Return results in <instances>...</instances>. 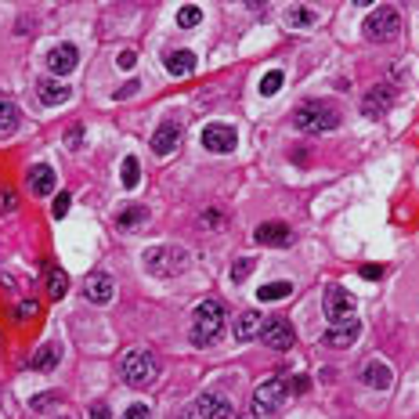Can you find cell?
I'll return each instance as SVG.
<instances>
[{
  "label": "cell",
  "instance_id": "26",
  "mask_svg": "<svg viewBox=\"0 0 419 419\" xmlns=\"http://www.w3.org/2000/svg\"><path fill=\"white\" fill-rule=\"evenodd\" d=\"M66 293H69V275H66V272H51V279H47V296H51V300H62Z\"/></svg>",
  "mask_w": 419,
  "mask_h": 419
},
{
  "label": "cell",
  "instance_id": "15",
  "mask_svg": "<svg viewBox=\"0 0 419 419\" xmlns=\"http://www.w3.org/2000/svg\"><path fill=\"white\" fill-rule=\"evenodd\" d=\"M358 336H362V325H358V318H351V322H336V325H329V329H325V347L344 351V347H351Z\"/></svg>",
  "mask_w": 419,
  "mask_h": 419
},
{
  "label": "cell",
  "instance_id": "32",
  "mask_svg": "<svg viewBox=\"0 0 419 419\" xmlns=\"http://www.w3.org/2000/svg\"><path fill=\"white\" fill-rule=\"evenodd\" d=\"M202 228L221 231L224 228V214H221V210H202Z\"/></svg>",
  "mask_w": 419,
  "mask_h": 419
},
{
  "label": "cell",
  "instance_id": "4",
  "mask_svg": "<svg viewBox=\"0 0 419 419\" xmlns=\"http://www.w3.org/2000/svg\"><path fill=\"white\" fill-rule=\"evenodd\" d=\"M224 329V308L217 300H202L195 308V318H192V344L195 347H210Z\"/></svg>",
  "mask_w": 419,
  "mask_h": 419
},
{
  "label": "cell",
  "instance_id": "25",
  "mask_svg": "<svg viewBox=\"0 0 419 419\" xmlns=\"http://www.w3.org/2000/svg\"><path fill=\"white\" fill-rule=\"evenodd\" d=\"M289 293H293L289 282H267V286L257 289V300H260V304H272V300H286Z\"/></svg>",
  "mask_w": 419,
  "mask_h": 419
},
{
  "label": "cell",
  "instance_id": "7",
  "mask_svg": "<svg viewBox=\"0 0 419 419\" xmlns=\"http://www.w3.org/2000/svg\"><path fill=\"white\" fill-rule=\"evenodd\" d=\"M286 398H289V379L272 376V379H264V383L257 387V394H253V412H257V415H267V412H275Z\"/></svg>",
  "mask_w": 419,
  "mask_h": 419
},
{
  "label": "cell",
  "instance_id": "35",
  "mask_svg": "<svg viewBox=\"0 0 419 419\" xmlns=\"http://www.w3.org/2000/svg\"><path fill=\"white\" fill-rule=\"evenodd\" d=\"M148 415H152V412H148V405H141V401L130 405V408L123 412V419H148Z\"/></svg>",
  "mask_w": 419,
  "mask_h": 419
},
{
  "label": "cell",
  "instance_id": "28",
  "mask_svg": "<svg viewBox=\"0 0 419 419\" xmlns=\"http://www.w3.org/2000/svg\"><path fill=\"white\" fill-rule=\"evenodd\" d=\"M119 177H123V188H138V181H141V163H138L134 156H127V159H123V170H119Z\"/></svg>",
  "mask_w": 419,
  "mask_h": 419
},
{
  "label": "cell",
  "instance_id": "18",
  "mask_svg": "<svg viewBox=\"0 0 419 419\" xmlns=\"http://www.w3.org/2000/svg\"><path fill=\"white\" fill-rule=\"evenodd\" d=\"M195 412L202 419H231V401L224 394H202L195 401Z\"/></svg>",
  "mask_w": 419,
  "mask_h": 419
},
{
  "label": "cell",
  "instance_id": "31",
  "mask_svg": "<svg viewBox=\"0 0 419 419\" xmlns=\"http://www.w3.org/2000/svg\"><path fill=\"white\" fill-rule=\"evenodd\" d=\"M253 267H257V260H250V257L246 260H235L231 264V279L235 282H246V275H253Z\"/></svg>",
  "mask_w": 419,
  "mask_h": 419
},
{
  "label": "cell",
  "instance_id": "16",
  "mask_svg": "<svg viewBox=\"0 0 419 419\" xmlns=\"http://www.w3.org/2000/svg\"><path fill=\"white\" fill-rule=\"evenodd\" d=\"M362 383H365V387H372V391H387V387L394 383V372H391V365H387V362L372 358V362H365V365H362Z\"/></svg>",
  "mask_w": 419,
  "mask_h": 419
},
{
  "label": "cell",
  "instance_id": "22",
  "mask_svg": "<svg viewBox=\"0 0 419 419\" xmlns=\"http://www.w3.org/2000/svg\"><path fill=\"white\" fill-rule=\"evenodd\" d=\"M58 365H62V347H58V344H44L33 354V369H40V372H54Z\"/></svg>",
  "mask_w": 419,
  "mask_h": 419
},
{
  "label": "cell",
  "instance_id": "20",
  "mask_svg": "<svg viewBox=\"0 0 419 419\" xmlns=\"http://www.w3.org/2000/svg\"><path fill=\"white\" fill-rule=\"evenodd\" d=\"M163 66H166V73L170 76H192L195 73V54L192 51H166L163 54Z\"/></svg>",
  "mask_w": 419,
  "mask_h": 419
},
{
  "label": "cell",
  "instance_id": "3",
  "mask_svg": "<svg viewBox=\"0 0 419 419\" xmlns=\"http://www.w3.org/2000/svg\"><path fill=\"white\" fill-rule=\"evenodd\" d=\"M141 264H145L148 275L174 279L177 272H185V267H188V253H185L181 246H152V250H145Z\"/></svg>",
  "mask_w": 419,
  "mask_h": 419
},
{
  "label": "cell",
  "instance_id": "1",
  "mask_svg": "<svg viewBox=\"0 0 419 419\" xmlns=\"http://www.w3.org/2000/svg\"><path fill=\"white\" fill-rule=\"evenodd\" d=\"M293 123L300 134H329V130L340 127V112L325 102H304L293 112Z\"/></svg>",
  "mask_w": 419,
  "mask_h": 419
},
{
  "label": "cell",
  "instance_id": "9",
  "mask_svg": "<svg viewBox=\"0 0 419 419\" xmlns=\"http://www.w3.org/2000/svg\"><path fill=\"white\" fill-rule=\"evenodd\" d=\"M260 340L272 347V351H289L296 344V333H293V325L286 318H267L260 325Z\"/></svg>",
  "mask_w": 419,
  "mask_h": 419
},
{
  "label": "cell",
  "instance_id": "14",
  "mask_svg": "<svg viewBox=\"0 0 419 419\" xmlns=\"http://www.w3.org/2000/svg\"><path fill=\"white\" fill-rule=\"evenodd\" d=\"M37 98H40V105H66L73 98V87L54 76H44V80H37Z\"/></svg>",
  "mask_w": 419,
  "mask_h": 419
},
{
  "label": "cell",
  "instance_id": "33",
  "mask_svg": "<svg viewBox=\"0 0 419 419\" xmlns=\"http://www.w3.org/2000/svg\"><path fill=\"white\" fill-rule=\"evenodd\" d=\"M69 206H73V199H69V192H58V199H54V210H51V214H54L58 221H62V217L69 214Z\"/></svg>",
  "mask_w": 419,
  "mask_h": 419
},
{
  "label": "cell",
  "instance_id": "27",
  "mask_svg": "<svg viewBox=\"0 0 419 419\" xmlns=\"http://www.w3.org/2000/svg\"><path fill=\"white\" fill-rule=\"evenodd\" d=\"M199 22H202V8L199 4H181V8H177V25H181V29H192Z\"/></svg>",
  "mask_w": 419,
  "mask_h": 419
},
{
  "label": "cell",
  "instance_id": "10",
  "mask_svg": "<svg viewBox=\"0 0 419 419\" xmlns=\"http://www.w3.org/2000/svg\"><path fill=\"white\" fill-rule=\"evenodd\" d=\"M83 296H87V300H91L95 308L112 304V296H116V282H112V275H109V272H95L91 279H87V286H83Z\"/></svg>",
  "mask_w": 419,
  "mask_h": 419
},
{
  "label": "cell",
  "instance_id": "11",
  "mask_svg": "<svg viewBox=\"0 0 419 419\" xmlns=\"http://www.w3.org/2000/svg\"><path fill=\"white\" fill-rule=\"evenodd\" d=\"M76 62H80V51H76L73 44H58V47L47 51V69H51V76H69V73L76 69Z\"/></svg>",
  "mask_w": 419,
  "mask_h": 419
},
{
  "label": "cell",
  "instance_id": "21",
  "mask_svg": "<svg viewBox=\"0 0 419 419\" xmlns=\"http://www.w3.org/2000/svg\"><path fill=\"white\" fill-rule=\"evenodd\" d=\"M260 325H264L260 311H243V315L235 318V340H253V336H260Z\"/></svg>",
  "mask_w": 419,
  "mask_h": 419
},
{
  "label": "cell",
  "instance_id": "17",
  "mask_svg": "<svg viewBox=\"0 0 419 419\" xmlns=\"http://www.w3.org/2000/svg\"><path fill=\"white\" fill-rule=\"evenodd\" d=\"M394 105V87H383V83H376L372 91L365 95V102H362V112L365 116H383L387 109Z\"/></svg>",
  "mask_w": 419,
  "mask_h": 419
},
{
  "label": "cell",
  "instance_id": "8",
  "mask_svg": "<svg viewBox=\"0 0 419 419\" xmlns=\"http://www.w3.org/2000/svg\"><path fill=\"white\" fill-rule=\"evenodd\" d=\"M202 148L206 152H217V156H228L238 148V130L228 123H206L202 127Z\"/></svg>",
  "mask_w": 419,
  "mask_h": 419
},
{
  "label": "cell",
  "instance_id": "39",
  "mask_svg": "<svg viewBox=\"0 0 419 419\" xmlns=\"http://www.w3.org/2000/svg\"><path fill=\"white\" fill-rule=\"evenodd\" d=\"M91 419H109V405H91Z\"/></svg>",
  "mask_w": 419,
  "mask_h": 419
},
{
  "label": "cell",
  "instance_id": "34",
  "mask_svg": "<svg viewBox=\"0 0 419 419\" xmlns=\"http://www.w3.org/2000/svg\"><path fill=\"white\" fill-rule=\"evenodd\" d=\"M134 62H138L134 51H119V54H116V66H119V69H134Z\"/></svg>",
  "mask_w": 419,
  "mask_h": 419
},
{
  "label": "cell",
  "instance_id": "38",
  "mask_svg": "<svg viewBox=\"0 0 419 419\" xmlns=\"http://www.w3.org/2000/svg\"><path fill=\"white\" fill-rule=\"evenodd\" d=\"M18 202H15V192L11 188H4V192H0V210H15Z\"/></svg>",
  "mask_w": 419,
  "mask_h": 419
},
{
  "label": "cell",
  "instance_id": "41",
  "mask_svg": "<svg viewBox=\"0 0 419 419\" xmlns=\"http://www.w3.org/2000/svg\"><path fill=\"white\" fill-rule=\"evenodd\" d=\"M174 419H202V415H199V412H195V405H192V408H181Z\"/></svg>",
  "mask_w": 419,
  "mask_h": 419
},
{
  "label": "cell",
  "instance_id": "12",
  "mask_svg": "<svg viewBox=\"0 0 419 419\" xmlns=\"http://www.w3.org/2000/svg\"><path fill=\"white\" fill-rule=\"evenodd\" d=\"M253 238H257L260 246H279V250H286V246H293V228L282 224V221H267V224H260V228L253 231Z\"/></svg>",
  "mask_w": 419,
  "mask_h": 419
},
{
  "label": "cell",
  "instance_id": "40",
  "mask_svg": "<svg viewBox=\"0 0 419 419\" xmlns=\"http://www.w3.org/2000/svg\"><path fill=\"white\" fill-rule=\"evenodd\" d=\"M37 311V304L33 300H25V304H18V318H29V315H33Z\"/></svg>",
  "mask_w": 419,
  "mask_h": 419
},
{
  "label": "cell",
  "instance_id": "36",
  "mask_svg": "<svg viewBox=\"0 0 419 419\" xmlns=\"http://www.w3.org/2000/svg\"><path fill=\"white\" fill-rule=\"evenodd\" d=\"M130 95H138V80H130V83H123V87H116V91H112V98H119V102L130 98Z\"/></svg>",
  "mask_w": 419,
  "mask_h": 419
},
{
  "label": "cell",
  "instance_id": "23",
  "mask_svg": "<svg viewBox=\"0 0 419 419\" xmlns=\"http://www.w3.org/2000/svg\"><path fill=\"white\" fill-rule=\"evenodd\" d=\"M145 217H148L145 206H123V210H116V228L119 231H134V228L145 224Z\"/></svg>",
  "mask_w": 419,
  "mask_h": 419
},
{
  "label": "cell",
  "instance_id": "30",
  "mask_svg": "<svg viewBox=\"0 0 419 419\" xmlns=\"http://www.w3.org/2000/svg\"><path fill=\"white\" fill-rule=\"evenodd\" d=\"M15 127H18V109L0 98V130H15Z\"/></svg>",
  "mask_w": 419,
  "mask_h": 419
},
{
  "label": "cell",
  "instance_id": "13",
  "mask_svg": "<svg viewBox=\"0 0 419 419\" xmlns=\"http://www.w3.org/2000/svg\"><path fill=\"white\" fill-rule=\"evenodd\" d=\"M177 145H181V123H177V119H163V123L156 127V134H152V152L156 156H170Z\"/></svg>",
  "mask_w": 419,
  "mask_h": 419
},
{
  "label": "cell",
  "instance_id": "6",
  "mask_svg": "<svg viewBox=\"0 0 419 419\" xmlns=\"http://www.w3.org/2000/svg\"><path fill=\"white\" fill-rule=\"evenodd\" d=\"M322 308H325V318L329 322H351L354 311H358V300L344 289V286H325V296H322Z\"/></svg>",
  "mask_w": 419,
  "mask_h": 419
},
{
  "label": "cell",
  "instance_id": "29",
  "mask_svg": "<svg viewBox=\"0 0 419 419\" xmlns=\"http://www.w3.org/2000/svg\"><path fill=\"white\" fill-rule=\"evenodd\" d=\"M282 80H286V76H282L279 69H272V73H267V76H260V95H264V98H272V95H279V91H282Z\"/></svg>",
  "mask_w": 419,
  "mask_h": 419
},
{
  "label": "cell",
  "instance_id": "2",
  "mask_svg": "<svg viewBox=\"0 0 419 419\" xmlns=\"http://www.w3.org/2000/svg\"><path fill=\"white\" fill-rule=\"evenodd\" d=\"M119 376H123V383H130V387H148V383L159 376L156 354H152V351H145V347L127 351V354H123V362H119Z\"/></svg>",
  "mask_w": 419,
  "mask_h": 419
},
{
  "label": "cell",
  "instance_id": "19",
  "mask_svg": "<svg viewBox=\"0 0 419 419\" xmlns=\"http://www.w3.org/2000/svg\"><path fill=\"white\" fill-rule=\"evenodd\" d=\"M25 181H29V192L40 199V195H51V192H54V181H58V177H54V170H51L47 163H37L33 170H29Z\"/></svg>",
  "mask_w": 419,
  "mask_h": 419
},
{
  "label": "cell",
  "instance_id": "24",
  "mask_svg": "<svg viewBox=\"0 0 419 419\" xmlns=\"http://www.w3.org/2000/svg\"><path fill=\"white\" fill-rule=\"evenodd\" d=\"M286 22H289L293 29H311V25L318 22V11H315V8H304V4H293Z\"/></svg>",
  "mask_w": 419,
  "mask_h": 419
},
{
  "label": "cell",
  "instance_id": "5",
  "mask_svg": "<svg viewBox=\"0 0 419 419\" xmlns=\"http://www.w3.org/2000/svg\"><path fill=\"white\" fill-rule=\"evenodd\" d=\"M398 33H401V15H398V8H391V4L372 8V15L365 18V37L376 40V44H387V40H394Z\"/></svg>",
  "mask_w": 419,
  "mask_h": 419
},
{
  "label": "cell",
  "instance_id": "37",
  "mask_svg": "<svg viewBox=\"0 0 419 419\" xmlns=\"http://www.w3.org/2000/svg\"><path fill=\"white\" fill-rule=\"evenodd\" d=\"M362 279H369V282L383 279V267H379V264H365V267H362Z\"/></svg>",
  "mask_w": 419,
  "mask_h": 419
}]
</instances>
